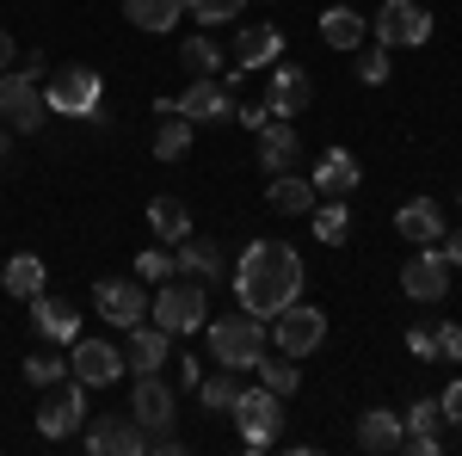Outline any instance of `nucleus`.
I'll use <instances>...</instances> for the list:
<instances>
[{"instance_id": "obj_1", "label": "nucleus", "mask_w": 462, "mask_h": 456, "mask_svg": "<svg viewBox=\"0 0 462 456\" xmlns=\"http://www.w3.org/2000/svg\"><path fill=\"white\" fill-rule=\"evenodd\" d=\"M235 302L259 321H272V315H284L290 302H302V259H296V247L247 241L241 265H235Z\"/></svg>"}, {"instance_id": "obj_2", "label": "nucleus", "mask_w": 462, "mask_h": 456, "mask_svg": "<svg viewBox=\"0 0 462 456\" xmlns=\"http://www.w3.org/2000/svg\"><path fill=\"white\" fill-rule=\"evenodd\" d=\"M265 346H272V327L259 315H247V309L228 321H210V358L228 364V370H253L265 358Z\"/></svg>"}, {"instance_id": "obj_3", "label": "nucleus", "mask_w": 462, "mask_h": 456, "mask_svg": "<svg viewBox=\"0 0 462 456\" xmlns=\"http://www.w3.org/2000/svg\"><path fill=\"white\" fill-rule=\"evenodd\" d=\"M228 414L241 420V444H247V451H272V444L284 438V395H272L265 383L241 388Z\"/></svg>"}, {"instance_id": "obj_4", "label": "nucleus", "mask_w": 462, "mask_h": 456, "mask_svg": "<svg viewBox=\"0 0 462 456\" xmlns=\"http://www.w3.org/2000/svg\"><path fill=\"white\" fill-rule=\"evenodd\" d=\"M99 99H106V80H99V69H80V62L56 69L43 87V106L56 117H99Z\"/></svg>"}, {"instance_id": "obj_5", "label": "nucleus", "mask_w": 462, "mask_h": 456, "mask_svg": "<svg viewBox=\"0 0 462 456\" xmlns=\"http://www.w3.org/2000/svg\"><path fill=\"white\" fill-rule=\"evenodd\" d=\"M210 315V302H204V284L185 278V284H161V296L148 302V321L154 327H167V333H198Z\"/></svg>"}, {"instance_id": "obj_6", "label": "nucleus", "mask_w": 462, "mask_h": 456, "mask_svg": "<svg viewBox=\"0 0 462 456\" xmlns=\"http://www.w3.org/2000/svg\"><path fill=\"white\" fill-rule=\"evenodd\" d=\"M43 117H50V106H43V87L32 74H0V124L13 136H32V130H43Z\"/></svg>"}, {"instance_id": "obj_7", "label": "nucleus", "mask_w": 462, "mask_h": 456, "mask_svg": "<svg viewBox=\"0 0 462 456\" xmlns=\"http://www.w3.org/2000/svg\"><path fill=\"white\" fill-rule=\"evenodd\" d=\"M87 425V383H50L43 388V407H37V432L56 444V438H74Z\"/></svg>"}, {"instance_id": "obj_8", "label": "nucleus", "mask_w": 462, "mask_h": 456, "mask_svg": "<svg viewBox=\"0 0 462 456\" xmlns=\"http://www.w3.org/2000/svg\"><path fill=\"white\" fill-rule=\"evenodd\" d=\"M80 438H87L93 456H143L148 451V432L130 420V414H87Z\"/></svg>"}, {"instance_id": "obj_9", "label": "nucleus", "mask_w": 462, "mask_h": 456, "mask_svg": "<svg viewBox=\"0 0 462 456\" xmlns=\"http://www.w3.org/2000/svg\"><path fill=\"white\" fill-rule=\"evenodd\" d=\"M320 340H327V315H320L315 302H290L284 315H272V346L290 351V358L320 351Z\"/></svg>"}, {"instance_id": "obj_10", "label": "nucleus", "mask_w": 462, "mask_h": 456, "mask_svg": "<svg viewBox=\"0 0 462 456\" xmlns=\"http://www.w3.org/2000/svg\"><path fill=\"white\" fill-rule=\"evenodd\" d=\"M179 117H191V124H228L235 117V87L228 80H210V74H191V87L173 99Z\"/></svg>"}, {"instance_id": "obj_11", "label": "nucleus", "mask_w": 462, "mask_h": 456, "mask_svg": "<svg viewBox=\"0 0 462 456\" xmlns=\"http://www.w3.org/2000/svg\"><path fill=\"white\" fill-rule=\"evenodd\" d=\"M309 99H315V80L296 69V62H272V69H265V111H272V117H290V124H296V117L309 111Z\"/></svg>"}, {"instance_id": "obj_12", "label": "nucleus", "mask_w": 462, "mask_h": 456, "mask_svg": "<svg viewBox=\"0 0 462 456\" xmlns=\"http://www.w3.org/2000/svg\"><path fill=\"white\" fill-rule=\"evenodd\" d=\"M376 37L383 43H401V50H420L431 37V13L420 6V0H383V13H376Z\"/></svg>"}, {"instance_id": "obj_13", "label": "nucleus", "mask_w": 462, "mask_h": 456, "mask_svg": "<svg viewBox=\"0 0 462 456\" xmlns=\"http://www.w3.org/2000/svg\"><path fill=\"white\" fill-rule=\"evenodd\" d=\"M401 290H407L413 302H444V290H450V259L438 253V241L401 265Z\"/></svg>"}, {"instance_id": "obj_14", "label": "nucleus", "mask_w": 462, "mask_h": 456, "mask_svg": "<svg viewBox=\"0 0 462 456\" xmlns=\"http://www.w3.org/2000/svg\"><path fill=\"white\" fill-rule=\"evenodd\" d=\"M69 370H74V383H87V388H111L124 377V351L106 346V340H74Z\"/></svg>"}, {"instance_id": "obj_15", "label": "nucleus", "mask_w": 462, "mask_h": 456, "mask_svg": "<svg viewBox=\"0 0 462 456\" xmlns=\"http://www.w3.org/2000/svg\"><path fill=\"white\" fill-rule=\"evenodd\" d=\"M130 420L143 432H167L173 425V388L161 383V370H143L136 388H130Z\"/></svg>"}, {"instance_id": "obj_16", "label": "nucleus", "mask_w": 462, "mask_h": 456, "mask_svg": "<svg viewBox=\"0 0 462 456\" xmlns=\"http://www.w3.org/2000/svg\"><path fill=\"white\" fill-rule=\"evenodd\" d=\"M32 327L50 340V346H74L80 340V309H74L69 296H32Z\"/></svg>"}, {"instance_id": "obj_17", "label": "nucleus", "mask_w": 462, "mask_h": 456, "mask_svg": "<svg viewBox=\"0 0 462 456\" xmlns=\"http://www.w3.org/2000/svg\"><path fill=\"white\" fill-rule=\"evenodd\" d=\"M99 315L111 321V327H136V321H148V296H143V284H130V278H99Z\"/></svg>"}, {"instance_id": "obj_18", "label": "nucleus", "mask_w": 462, "mask_h": 456, "mask_svg": "<svg viewBox=\"0 0 462 456\" xmlns=\"http://www.w3.org/2000/svg\"><path fill=\"white\" fill-rule=\"evenodd\" d=\"M167 346H173V333L167 327H154V321H136L130 327V351H124V370H161L167 364Z\"/></svg>"}, {"instance_id": "obj_19", "label": "nucleus", "mask_w": 462, "mask_h": 456, "mask_svg": "<svg viewBox=\"0 0 462 456\" xmlns=\"http://www.w3.org/2000/svg\"><path fill=\"white\" fill-rule=\"evenodd\" d=\"M401 414H389V407H364L357 414V451H370V456H389L401 451Z\"/></svg>"}, {"instance_id": "obj_20", "label": "nucleus", "mask_w": 462, "mask_h": 456, "mask_svg": "<svg viewBox=\"0 0 462 456\" xmlns=\"http://www.w3.org/2000/svg\"><path fill=\"white\" fill-rule=\"evenodd\" d=\"M185 278H198V284H216L222 272H228V259H222V247L216 241H204V235H185L179 241V259H173Z\"/></svg>"}, {"instance_id": "obj_21", "label": "nucleus", "mask_w": 462, "mask_h": 456, "mask_svg": "<svg viewBox=\"0 0 462 456\" xmlns=\"http://www.w3.org/2000/svg\"><path fill=\"white\" fill-rule=\"evenodd\" d=\"M315 179H302V173H272V185H265V204L278 216H309L315 210Z\"/></svg>"}, {"instance_id": "obj_22", "label": "nucleus", "mask_w": 462, "mask_h": 456, "mask_svg": "<svg viewBox=\"0 0 462 456\" xmlns=\"http://www.w3.org/2000/svg\"><path fill=\"white\" fill-rule=\"evenodd\" d=\"M394 228H401L407 241L431 247V241H444V210H438L431 198H407V204L394 210Z\"/></svg>"}, {"instance_id": "obj_23", "label": "nucleus", "mask_w": 462, "mask_h": 456, "mask_svg": "<svg viewBox=\"0 0 462 456\" xmlns=\"http://www.w3.org/2000/svg\"><path fill=\"white\" fill-rule=\"evenodd\" d=\"M290 161H296V124L290 117H272L259 130V167L265 173H290Z\"/></svg>"}, {"instance_id": "obj_24", "label": "nucleus", "mask_w": 462, "mask_h": 456, "mask_svg": "<svg viewBox=\"0 0 462 456\" xmlns=\"http://www.w3.org/2000/svg\"><path fill=\"white\" fill-rule=\"evenodd\" d=\"M315 191H327V198H346V191H352L357 185V161H352V148H327V154H320L315 161Z\"/></svg>"}, {"instance_id": "obj_25", "label": "nucleus", "mask_w": 462, "mask_h": 456, "mask_svg": "<svg viewBox=\"0 0 462 456\" xmlns=\"http://www.w3.org/2000/svg\"><path fill=\"white\" fill-rule=\"evenodd\" d=\"M235 56H241V69H272L278 56H284V37H278V25H247L241 32V43H235Z\"/></svg>"}, {"instance_id": "obj_26", "label": "nucleus", "mask_w": 462, "mask_h": 456, "mask_svg": "<svg viewBox=\"0 0 462 456\" xmlns=\"http://www.w3.org/2000/svg\"><path fill=\"white\" fill-rule=\"evenodd\" d=\"M161 130H154V161H179L185 148H191V117H179L173 99H161Z\"/></svg>"}, {"instance_id": "obj_27", "label": "nucleus", "mask_w": 462, "mask_h": 456, "mask_svg": "<svg viewBox=\"0 0 462 456\" xmlns=\"http://www.w3.org/2000/svg\"><path fill=\"white\" fill-rule=\"evenodd\" d=\"M320 43H327V50H357V43H364V13L327 6V13H320Z\"/></svg>"}, {"instance_id": "obj_28", "label": "nucleus", "mask_w": 462, "mask_h": 456, "mask_svg": "<svg viewBox=\"0 0 462 456\" xmlns=\"http://www.w3.org/2000/svg\"><path fill=\"white\" fill-rule=\"evenodd\" d=\"M0 290L32 302L37 290H43V259H37V253H13V259H6V272H0Z\"/></svg>"}, {"instance_id": "obj_29", "label": "nucleus", "mask_w": 462, "mask_h": 456, "mask_svg": "<svg viewBox=\"0 0 462 456\" xmlns=\"http://www.w3.org/2000/svg\"><path fill=\"white\" fill-rule=\"evenodd\" d=\"M179 13H185V0H124V19L143 32H173Z\"/></svg>"}, {"instance_id": "obj_30", "label": "nucleus", "mask_w": 462, "mask_h": 456, "mask_svg": "<svg viewBox=\"0 0 462 456\" xmlns=\"http://www.w3.org/2000/svg\"><path fill=\"white\" fill-rule=\"evenodd\" d=\"M148 228L161 235V241H185L191 235V216L179 198H148Z\"/></svg>"}, {"instance_id": "obj_31", "label": "nucleus", "mask_w": 462, "mask_h": 456, "mask_svg": "<svg viewBox=\"0 0 462 456\" xmlns=\"http://www.w3.org/2000/svg\"><path fill=\"white\" fill-rule=\"evenodd\" d=\"M235 395H241V370H228V364H216V377L198 383V401H204L210 414H228V407H235Z\"/></svg>"}, {"instance_id": "obj_32", "label": "nucleus", "mask_w": 462, "mask_h": 456, "mask_svg": "<svg viewBox=\"0 0 462 456\" xmlns=\"http://www.w3.org/2000/svg\"><path fill=\"white\" fill-rule=\"evenodd\" d=\"M253 370H259V383L272 388V395H296V388H302V370H296V358H290V351H278V358H259Z\"/></svg>"}, {"instance_id": "obj_33", "label": "nucleus", "mask_w": 462, "mask_h": 456, "mask_svg": "<svg viewBox=\"0 0 462 456\" xmlns=\"http://www.w3.org/2000/svg\"><path fill=\"white\" fill-rule=\"evenodd\" d=\"M401 425H407L401 438H444V432H438V425H444V407H438V395H420V401L401 414Z\"/></svg>"}, {"instance_id": "obj_34", "label": "nucleus", "mask_w": 462, "mask_h": 456, "mask_svg": "<svg viewBox=\"0 0 462 456\" xmlns=\"http://www.w3.org/2000/svg\"><path fill=\"white\" fill-rule=\"evenodd\" d=\"M315 216V235L327 247H339L346 235H352V210H346V198H333V204H320V210H309Z\"/></svg>"}, {"instance_id": "obj_35", "label": "nucleus", "mask_w": 462, "mask_h": 456, "mask_svg": "<svg viewBox=\"0 0 462 456\" xmlns=\"http://www.w3.org/2000/svg\"><path fill=\"white\" fill-rule=\"evenodd\" d=\"M179 62H185L191 74H216L222 69V50H216L210 37H185V43H179Z\"/></svg>"}, {"instance_id": "obj_36", "label": "nucleus", "mask_w": 462, "mask_h": 456, "mask_svg": "<svg viewBox=\"0 0 462 456\" xmlns=\"http://www.w3.org/2000/svg\"><path fill=\"white\" fill-rule=\"evenodd\" d=\"M62 377H69V358H56V351H37V358H25V383L50 388V383H62Z\"/></svg>"}, {"instance_id": "obj_37", "label": "nucleus", "mask_w": 462, "mask_h": 456, "mask_svg": "<svg viewBox=\"0 0 462 456\" xmlns=\"http://www.w3.org/2000/svg\"><path fill=\"white\" fill-rule=\"evenodd\" d=\"M241 6H247V0H185V13H198L204 25H216V19H241Z\"/></svg>"}, {"instance_id": "obj_38", "label": "nucleus", "mask_w": 462, "mask_h": 456, "mask_svg": "<svg viewBox=\"0 0 462 456\" xmlns=\"http://www.w3.org/2000/svg\"><path fill=\"white\" fill-rule=\"evenodd\" d=\"M167 272H173V259H167L161 247H143V253H136V278H148V284H167Z\"/></svg>"}, {"instance_id": "obj_39", "label": "nucleus", "mask_w": 462, "mask_h": 456, "mask_svg": "<svg viewBox=\"0 0 462 456\" xmlns=\"http://www.w3.org/2000/svg\"><path fill=\"white\" fill-rule=\"evenodd\" d=\"M431 351H438L444 364H457V358H462V327H457V321H444V327H431Z\"/></svg>"}, {"instance_id": "obj_40", "label": "nucleus", "mask_w": 462, "mask_h": 456, "mask_svg": "<svg viewBox=\"0 0 462 456\" xmlns=\"http://www.w3.org/2000/svg\"><path fill=\"white\" fill-rule=\"evenodd\" d=\"M357 74H364L370 87H383V80H389V43H376V50H364V62H357Z\"/></svg>"}, {"instance_id": "obj_41", "label": "nucleus", "mask_w": 462, "mask_h": 456, "mask_svg": "<svg viewBox=\"0 0 462 456\" xmlns=\"http://www.w3.org/2000/svg\"><path fill=\"white\" fill-rule=\"evenodd\" d=\"M438 407H444V425H462V377L438 395Z\"/></svg>"}, {"instance_id": "obj_42", "label": "nucleus", "mask_w": 462, "mask_h": 456, "mask_svg": "<svg viewBox=\"0 0 462 456\" xmlns=\"http://www.w3.org/2000/svg\"><path fill=\"white\" fill-rule=\"evenodd\" d=\"M235 124H247L253 136H259V130L272 124V111H265V99H259V106H235Z\"/></svg>"}, {"instance_id": "obj_43", "label": "nucleus", "mask_w": 462, "mask_h": 456, "mask_svg": "<svg viewBox=\"0 0 462 456\" xmlns=\"http://www.w3.org/2000/svg\"><path fill=\"white\" fill-rule=\"evenodd\" d=\"M407 351H413V358H438V351H431V327H413V333H407Z\"/></svg>"}, {"instance_id": "obj_44", "label": "nucleus", "mask_w": 462, "mask_h": 456, "mask_svg": "<svg viewBox=\"0 0 462 456\" xmlns=\"http://www.w3.org/2000/svg\"><path fill=\"white\" fill-rule=\"evenodd\" d=\"M438 253H444V259H450V265H462V228H450V235H444V241H438Z\"/></svg>"}, {"instance_id": "obj_45", "label": "nucleus", "mask_w": 462, "mask_h": 456, "mask_svg": "<svg viewBox=\"0 0 462 456\" xmlns=\"http://www.w3.org/2000/svg\"><path fill=\"white\" fill-rule=\"evenodd\" d=\"M13 62H19V43H13V37L0 32V69H13Z\"/></svg>"}, {"instance_id": "obj_46", "label": "nucleus", "mask_w": 462, "mask_h": 456, "mask_svg": "<svg viewBox=\"0 0 462 456\" xmlns=\"http://www.w3.org/2000/svg\"><path fill=\"white\" fill-rule=\"evenodd\" d=\"M6 154H13V130L0 124V167H6Z\"/></svg>"}, {"instance_id": "obj_47", "label": "nucleus", "mask_w": 462, "mask_h": 456, "mask_svg": "<svg viewBox=\"0 0 462 456\" xmlns=\"http://www.w3.org/2000/svg\"><path fill=\"white\" fill-rule=\"evenodd\" d=\"M265 6H272V0H265Z\"/></svg>"}]
</instances>
